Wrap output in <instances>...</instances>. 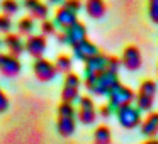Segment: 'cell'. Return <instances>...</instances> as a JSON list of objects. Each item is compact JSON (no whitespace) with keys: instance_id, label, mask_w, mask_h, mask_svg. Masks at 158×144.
Segmentation results:
<instances>
[{"instance_id":"cell-1","label":"cell","mask_w":158,"mask_h":144,"mask_svg":"<svg viewBox=\"0 0 158 144\" xmlns=\"http://www.w3.org/2000/svg\"><path fill=\"white\" fill-rule=\"evenodd\" d=\"M77 129V109L70 102H61L56 110V130L61 137H70Z\"/></svg>"},{"instance_id":"cell-2","label":"cell","mask_w":158,"mask_h":144,"mask_svg":"<svg viewBox=\"0 0 158 144\" xmlns=\"http://www.w3.org/2000/svg\"><path fill=\"white\" fill-rule=\"evenodd\" d=\"M106 68H107V56L102 54V53H99L94 58H90L89 61H85V70H83L85 71V78H83V85H85V88L89 92L92 90L95 80L106 71Z\"/></svg>"},{"instance_id":"cell-3","label":"cell","mask_w":158,"mask_h":144,"mask_svg":"<svg viewBox=\"0 0 158 144\" xmlns=\"http://www.w3.org/2000/svg\"><path fill=\"white\" fill-rule=\"evenodd\" d=\"M156 90H158V85L153 80H143V82L139 83V88H138V92H136L134 102H136V107L141 112H148V110L153 109Z\"/></svg>"},{"instance_id":"cell-4","label":"cell","mask_w":158,"mask_h":144,"mask_svg":"<svg viewBox=\"0 0 158 144\" xmlns=\"http://www.w3.org/2000/svg\"><path fill=\"white\" fill-rule=\"evenodd\" d=\"M136 98V92L131 90L129 86L123 85V83H117L109 93H107V100H109V105L112 107L114 110L121 109L124 105H131Z\"/></svg>"},{"instance_id":"cell-5","label":"cell","mask_w":158,"mask_h":144,"mask_svg":"<svg viewBox=\"0 0 158 144\" xmlns=\"http://www.w3.org/2000/svg\"><path fill=\"white\" fill-rule=\"evenodd\" d=\"M80 86H82V78L73 71L66 73L61 88V102H77L80 97Z\"/></svg>"},{"instance_id":"cell-6","label":"cell","mask_w":158,"mask_h":144,"mask_svg":"<svg viewBox=\"0 0 158 144\" xmlns=\"http://www.w3.org/2000/svg\"><path fill=\"white\" fill-rule=\"evenodd\" d=\"M117 115V122L124 127V129H136L141 124V110L138 107H134L133 103L131 105H124L121 109L116 110Z\"/></svg>"},{"instance_id":"cell-7","label":"cell","mask_w":158,"mask_h":144,"mask_svg":"<svg viewBox=\"0 0 158 144\" xmlns=\"http://www.w3.org/2000/svg\"><path fill=\"white\" fill-rule=\"evenodd\" d=\"M97 119V109L95 103L90 97L83 95L78 97V107H77V120L82 122L83 126H90Z\"/></svg>"},{"instance_id":"cell-8","label":"cell","mask_w":158,"mask_h":144,"mask_svg":"<svg viewBox=\"0 0 158 144\" xmlns=\"http://www.w3.org/2000/svg\"><path fill=\"white\" fill-rule=\"evenodd\" d=\"M32 73H34V76L43 83L51 82V80H55L56 75H58L55 63L49 61V59H46V58H43V56L41 58H34V63H32Z\"/></svg>"},{"instance_id":"cell-9","label":"cell","mask_w":158,"mask_h":144,"mask_svg":"<svg viewBox=\"0 0 158 144\" xmlns=\"http://www.w3.org/2000/svg\"><path fill=\"white\" fill-rule=\"evenodd\" d=\"M117 83H119V73L110 71V70L106 68V71L95 80V83H94L90 92L95 93V95H107Z\"/></svg>"},{"instance_id":"cell-10","label":"cell","mask_w":158,"mask_h":144,"mask_svg":"<svg viewBox=\"0 0 158 144\" xmlns=\"http://www.w3.org/2000/svg\"><path fill=\"white\" fill-rule=\"evenodd\" d=\"M22 71V63L10 53H0V73L5 78H14Z\"/></svg>"},{"instance_id":"cell-11","label":"cell","mask_w":158,"mask_h":144,"mask_svg":"<svg viewBox=\"0 0 158 144\" xmlns=\"http://www.w3.org/2000/svg\"><path fill=\"white\" fill-rule=\"evenodd\" d=\"M121 65L126 70H129V71L139 70L141 65H143V58H141L139 48H138V46H133V44L126 46L123 54H121Z\"/></svg>"},{"instance_id":"cell-12","label":"cell","mask_w":158,"mask_h":144,"mask_svg":"<svg viewBox=\"0 0 158 144\" xmlns=\"http://www.w3.org/2000/svg\"><path fill=\"white\" fill-rule=\"evenodd\" d=\"M26 44V53L32 56V58H41L48 49V39L43 34H31L24 41Z\"/></svg>"},{"instance_id":"cell-13","label":"cell","mask_w":158,"mask_h":144,"mask_svg":"<svg viewBox=\"0 0 158 144\" xmlns=\"http://www.w3.org/2000/svg\"><path fill=\"white\" fill-rule=\"evenodd\" d=\"M22 7L27 10V15H31L34 21H44L49 15V5L43 0H22Z\"/></svg>"},{"instance_id":"cell-14","label":"cell","mask_w":158,"mask_h":144,"mask_svg":"<svg viewBox=\"0 0 158 144\" xmlns=\"http://www.w3.org/2000/svg\"><path fill=\"white\" fill-rule=\"evenodd\" d=\"M72 49H73V56H75L77 59H80V61H89L90 58H94L95 54H99V48H97L95 44H94L92 41H90L89 38L87 39H83V41H80L78 44H75V46H72Z\"/></svg>"},{"instance_id":"cell-15","label":"cell","mask_w":158,"mask_h":144,"mask_svg":"<svg viewBox=\"0 0 158 144\" xmlns=\"http://www.w3.org/2000/svg\"><path fill=\"white\" fill-rule=\"evenodd\" d=\"M55 24L56 27H60L61 31H65V29H68L70 26H73L77 21H78V14L73 10H70L68 7H65V5H60L58 9H56L55 12Z\"/></svg>"},{"instance_id":"cell-16","label":"cell","mask_w":158,"mask_h":144,"mask_svg":"<svg viewBox=\"0 0 158 144\" xmlns=\"http://www.w3.org/2000/svg\"><path fill=\"white\" fill-rule=\"evenodd\" d=\"M65 36H66V44L68 46H75L80 41L87 39V26L83 22L77 21L73 26H70L68 29H65Z\"/></svg>"},{"instance_id":"cell-17","label":"cell","mask_w":158,"mask_h":144,"mask_svg":"<svg viewBox=\"0 0 158 144\" xmlns=\"http://www.w3.org/2000/svg\"><path fill=\"white\" fill-rule=\"evenodd\" d=\"M4 46L7 48V53L17 56V58L26 51V44L22 41V36L15 34V32H9V34L4 36Z\"/></svg>"},{"instance_id":"cell-18","label":"cell","mask_w":158,"mask_h":144,"mask_svg":"<svg viewBox=\"0 0 158 144\" xmlns=\"http://www.w3.org/2000/svg\"><path fill=\"white\" fill-rule=\"evenodd\" d=\"M139 130L144 137H155L158 134V112H150L141 120Z\"/></svg>"},{"instance_id":"cell-19","label":"cell","mask_w":158,"mask_h":144,"mask_svg":"<svg viewBox=\"0 0 158 144\" xmlns=\"http://www.w3.org/2000/svg\"><path fill=\"white\" fill-rule=\"evenodd\" d=\"M83 9H85L87 15L92 19H102L107 12V5L104 0H85Z\"/></svg>"},{"instance_id":"cell-20","label":"cell","mask_w":158,"mask_h":144,"mask_svg":"<svg viewBox=\"0 0 158 144\" xmlns=\"http://www.w3.org/2000/svg\"><path fill=\"white\" fill-rule=\"evenodd\" d=\"M36 29V21L31 15H24V17L19 19L17 22V34L21 36H31Z\"/></svg>"},{"instance_id":"cell-21","label":"cell","mask_w":158,"mask_h":144,"mask_svg":"<svg viewBox=\"0 0 158 144\" xmlns=\"http://www.w3.org/2000/svg\"><path fill=\"white\" fill-rule=\"evenodd\" d=\"M112 132L107 126H99L94 130V144H110Z\"/></svg>"},{"instance_id":"cell-22","label":"cell","mask_w":158,"mask_h":144,"mask_svg":"<svg viewBox=\"0 0 158 144\" xmlns=\"http://www.w3.org/2000/svg\"><path fill=\"white\" fill-rule=\"evenodd\" d=\"M55 66H56V71L58 73H70L73 68V59L70 58L68 54H60L56 56V61H55Z\"/></svg>"},{"instance_id":"cell-23","label":"cell","mask_w":158,"mask_h":144,"mask_svg":"<svg viewBox=\"0 0 158 144\" xmlns=\"http://www.w3.org/2000/svg\"><path fill=\"white\" fill-rule=\"evenodd\" d=\"M21 2L19 0H0V10L2 14H7V15H15L19 10H21Z\"/></svg>"},{"instance_id":"cell-24","label":"cell","mask_w":158,"mask_h":144,"mask_svg":"<svg viewBox=\"0 0 158 144\" xmlns=\"http://www.w3.org/2000/svg\"><path fill=\"white\" fill-rule=\"evenodd\" d=\"M39 29H41V34L43 36H55L56 32V24L55 21H51V19H44V21H41V24H39Z\"/></svg>"},{"instance_id":"cell-25","label":"cell","mask_w":158,"mask_h":144,"mask_svg":"<svg viewBox=\"0 0 158 144\" xmlns=\"http://www.w3.org/2000/svg\"><path fill=\"white\" fill-rule=\"evenodd\" d=\"M12 26H14V22H12L10 15L0 12V32H2V34H9V32L12 31Z\"/></svg>"},{"instance_id":"cell-26","label":"cell","mask_w":158,"mask_h":144,"mask_svg":"<svg viewBox=\"0 0 158 144\" xmlns=\"http://www.w3.org/2000/svg\"><path fill=\"white\" fill-rule=\"evenodd\" d=\"M148 17L158 26V0H148Z\"/></svg>"},{"instance_id":"cell-27","label":"cell","mask_w":158,"mask_h":144,"mask_svg":"<svg viewBox=\"0 0 158 144\" xmlns=\"http://www.w3.org/2000/svg\"><path fill=\"white\" fill-rule=\"evenodd\" d=\"M61 5L68 7L70 10L77 12V14H78V12L83 9V2H82V0H63V4H61Z\"/></svg>"},{"instance_id":"cell-28","label":"cell","mask_w":158,"mask_h":144,"mask_svg":"<svg viewBox=\"0 0 158 144\" xmlns=\"http://www.w3.org/2000/svg\"><path fill=\"white\" fill-rule=\"evenodd\" d=\"M121 66H123L121 65V58H117V56H107V70L119 73Z\"/></svg>"},{"instance_id":"cell-29","label":"cell","mask_w":158,"mask_h":144,"mask_svg":"<svg viewBox=\"0 0 158 144\" xmlns=\"http://www.w3.org/2000/svg\"><path fill=\"white\" fill-rule=\"evenodd\" d=\"M9 105H10V102H9V97H7V93H5L4 90L0 88V114L7 112Z\"/></svg>"},{"instance_id":"cell-30","label":"cell","mask_w":158,"mask_h":144,"mask_svg":"<svg viewBox=\"0 0 158 144\" xmlns=\"http://www.w3.org/2000/svg\"><path fill=\"white\" fill-rule=\"evenodd\" d=\"M112 110H114V109L109 105V103H106V105H100V107H99V114L104 117V119H107V117H110V114H112Z\"/></svg>"},{"instance_id":"cell-31","label":"cell","mask_w":158,"mask_h":144,"mask_svg":"<svg viewBox=\"0 0 158 144\" xmlns=\"http://www.w3.org/2000/svg\"><path fill=\"white\" fill-rule=\"evenodd\" d=\"M56 41L58 42H61V44H66V36H65V31H61V32H56Z\"/></svg>"},{"instance_id":"cell-32","label":"cell","mask_w":158,"mask_h":144,"mask_svg":"<svg viewBox=\"0 0 158 144\" xmlns=\"http://www.w3.org/2000/svg\"><path fill=\"white\" fill-rule=\"evenodd\" d=\"M63 0H48V5H61Z\"/></svg>"},{"instance_id":"cell-33","label":"cell","mask_w":158,"mask_h":144,"mask_svg":"<svg viewBox=\"0 0 158 144\" xmlns=\"http://www.w3.org/2000/svg\"><path fill=\"white\" fill-rule=\"evenodd\" d=\"M143 144H158V139H155V137H150V139L144 141Z\"/></svg>"},{"instance_id":"cell-34","label":"cell","mask_w":158,"mask_h":144,"mask_svg":"<svg viewBox=\"0 0 158 144\" xmlns=\"http://www.w3.org/2000/svg\"><path fill=\"white\" fill-rule=\"evenodd\" d=\"M0 48H2V39H0Z\"/></svg>"},{"instance_id":"cell-35","label":"cell","mask_w":158,"mask_h":144,"mask_svg":"<svg viewBox=\"0 0 158 144\" xmlns=\"http://www.w3.org/2000/svg\"><path fill=\"white\" fill-rule=\"evenodd\" d=\"M156 73H158V66H156Z\"/></svg>"}]
</instances>
